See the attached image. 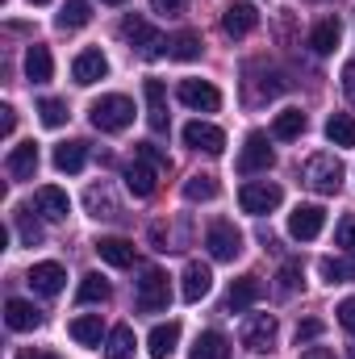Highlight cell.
<instances>
[{"label": "cell", "instance_id": "2", "mask_svg": "<svg viewBox=\"0 0 355 359\" xmlns=\"http://www.w3.org/2000/svg\"><path fill=\"white\" fill-rule=\"evenodd\" d=\"M121 38H126L130 46H138V55H142V59L172 55V42H168V38H163V34H159L151 21H142V17H134V13L121 21Z\"/></svg>", "mask_w": 355, "mask_h": 359}, {"label": "cell", "instance_id": "26", "mask_svg": "<svg viewBox=\"0 0 355 359\" xmlns=\"http://www.w3.org/2000/svg\"><path fill=\"white\" fill-rule=\"evenodd\" d=\"M339 38H343V25H339V17H326V21H318V25H314V34H309V46H314V55H330V50L339 46Z\"/></svg>", "mask_w": 355, "mask_h": 359}, {"label": "cell", "instance_id": "10", "mask_svg": "<svg viewBox=\"0 0 355 359\" xmlns=\"http://www.w3.org/2000/svg\"><path fill=\"white\" fill-rule=\"evenodd\" d=\"M176 96L188 109H196V113H217L222 109V92L213 88V84H205V80H180Z\"/></svg>", "mask_w": 355, "mask_h": 359}, {"label": "cell", "instance_id": "3", "mask_svg": "<svg viewBox=\"0 0 355 359\" xmlns=\"http://www.w3.org/2000/svg\"><path fill=\"white\" fill-rule=\"evenodd\" d=\"M343 163L335 159V155H309L305 159V168H301V180L314 188V192H322V196H335L339 188H343Z\"/></svg>", "mask_w": 355, "mask_h": 359}, {"label": "cell", "instance_id": "30", "mask_svg": "<svg viewBox=\"0 0 355 359\" xmlns=\"http://www.w3.org/2000/svg\"><path fill=\"white\" fill-rule=\"evenodd\" d=\"M326 138L335 147H355V117L351 113H330L326 117Z\"/></svg>", "mask_w": 355, "mask_h": 359}, {"label": "cell", "instance_id": "12", "mask_svg": "<svg viewBox=\"0 0 355 359\" xmlns=\"http://www.w3.org/2000/svg\"><path fill=\"white\" fill-rule=\"evenodd\" d=\"M105 76H109V59H105L96 46H88V50L76 55V63H72V80H76L80 88H88V84L105 80Z\"/></svg>", "mask_w": 355, "mask_h": 359}, {"label": "cell", "instance_id": "29", "mask_svg": "<svg viewBox=\"0 0 355 359\" xmlns=\"http://www.w3.org/2000/svg\"><path fill=\"white\" fill-rule=\"evenodd\" d=\"M272 134H276L280 142H293V138H301V134H305V113H301V109H284V113H276V121H272Z\"/></svg>", "mask_w": 355, "mask_h": 359}, {"label": "cell", "instance_id": "4", "mask_svg": "<svg viewBox=\"0 0 355 359\" xmlns=\"http://www.w3.org/2000/svg\"><path fill=\"white\" fill-rule=\"evenodd\" d=\"M205 247H209V255L217 264H234L243 255V234L234 230V222H213L205 230Z\"/></svg>", "mask_w": 355, "mask_h": 359}, {"label": "cell", "instance_id": "7", "mask_svg": "<svg viewBox=\"0 0 355 359\" xmlns=\"http://www.w3.org/2000/svg\"><path fill=\"white\" fill-rule=\"evenodd\" d=\"M168 301H172V292H168V276H163L159 268H147L142 271V280H138V309H142V313H163Z\"/></svg>", "mask_w": 355, "mask_h": 359}, {"label": "cell", "instance_id": "41", "mask_svg": "<svg viewBox=\"0 0 355 359\" xmlns=\"http://www.w3.org/2000/svg\"><path fill=\"white\" fill-rule=\"evenodd\" d=\"M322 322L318 318H305V322H297V330H293V339H297V347H305V343H314V339H322Z\"/></svg>", "mask_w": 355, "mask_h": 359}, {"label": "cell", "instance_id": "11", "mask_svg": "<svg viewBox=\"0 0 355 359\" xmlns=\"http://www.w3.org/2000/svg\"><path fill=\"white\" fill-rule=\"evenodd\" d=\"M184 142L192 151H205V155H222L226 151V134L217 126H209V121H188L184 126Z\"/></svg>", "mask_w": 355, "mask_h": 359}, {"label": "cell", "instance_id": "51", "mask_svg": "<svg viewBox=\"0 0 355 359\" xmlns=\"http://www.w3.org/2000/svg\"><path fill=\"white\" fill-rule=\"evenodd\" d=\"M29 4H46V0H29Z\"/></svg>", "mask_w": 355, "mask_h": 359}, {"label": "cell", "instance_id": "42", "mask_svg": "<svg viewBox=\"0 0 355 359\" xmlns=\"http://www.w3.org/2000/svg\"><path fill=\"white\" fill-rule=\"evenodd\" d=\"M276 280H280V297H288V292L301 284V264H297V259H288V264L280 268V276H276Z\"/></svg>", "mask_w": 355, "mask_h": 359}, {"label": "cell", "instance_id": "6", "mask_svg": "<svg viewBox=\"0 0 355 359\" xmlns=\"http://www.w3.org/2000/svg\"><path fill=\"white\" fill-rule=\"evenodd\" d=\"M276 318L272 313H251L247 322H243V334H239V343L247 347V351H255V355H264V351H276Z\"/></svg>", "mask_w": 355, "mask_h": 359}, {"label": "cell", "instance_id": "16", "mask_svg": "<svg viewBox=\"0 0 355 359\" xmlns=\"http://www.w3.org/2000/svg\"><path fill=\"white\" fill-rule=\"evenodd\" d=\"M142 96H147V121L155 134L168 130V88L163 80H142Z\"/></svg>", "mask_w": 355, "mask_h": 359}, {"label": "cell", "instance_id": "17", "mask_svg": "<svg viewBox=\"0 0 355 359\" xmlns=\"http://www.w3.org/2000/svg\"><path fill=\"white\" fill-rule=\"evenodd\" d=\"M4 326H8V330H17V334L38 330V326H42V309H38V305H29V301H21V297H13V301L4 305Z\"/></svg>", "mask_w": 355, "mask_h": 359}, {"label": "cell", "instance_id": "15", "mask_svg": "<svg viewBox=\"0 0 355 359\" xmlns=\"http://www.w3.org/2000/svg\"><path fill=\"white\" fill-rule=\"evenodd\" d=\"M260 297H264V284H260V276H239V280L230 284L226 313H247V309H251Z\"/></svg>", "mask_w": 355, "mask_h": 359}, {"label": "cell", "instance_id": "49", "mask_svg": "<svg viewBox=\"0 0 355 359\" xmlns=\"http://www.w3.org/2000/svg\"><path fill=\"white\" fill-rule=\"evenodd\" d=\"M17 359H55V355H42V351H21Z\"/></svg>", "mask_w": 355, "mask_h": 359}, {"label": "cell", "instance_id": "8", "mask_svg": "<svg viewBox=\"0 0 355 359\" xmlns=\"http://www.w3.org/2000/svg\"><path fill=\"white\" fill-rule=\"evenodd\" d=\"M322 226H326V209H322V205H297V209L288 213V234H293L297 243H314V238L322 234Z\"/></svg>", "mask_w": 355, "mask_h": 359}, {"label": "cell", "instance_id": "44", "mask_svg": "<svg viewBox=\"0 0 355 359\" xmlns=\"http://www.w3.org/2000/svg\"><path fill=\"white\" fill-rule=\"evenodd\" d=\"M134 155H142V159H147V163H155V168H163V163H168V159L155 151V142H138V151H134Z\"/></svg>", "mask_w": 355, "mask_h": 359}, {"label": "cell", "instance_id": "24", "mask_svg": "<svg viewBox=\"0 0 355 359\" xmlns=\"http://www.w3.org/2000/svg\"><path fill=\"white\" fill-rule=\"evenodd\" d=\"M51 76H55V59H51V50H46V46H38V42H34V46L25 50V80L46 84Z\"/></svg>", "mask_w": 355, "mask_h": 359}, {"label": "cell", "instance_id": "9", "mask_svg": "<svg viewBox=\"0 0 355 359\" xmlns=\"http://www.w3.org/2000/svg\"><path fill=\"white\" fill-rule=\"evenodd\" d=\"M272 163H276V155H272L267 138L260 130L247 134V142H243V151H239V172H243V176H255V172H267Z\"/></svg>", "mask_w": 355, "mask_h": 359}, {"label": "cell", "instance_id": "28", "mask_svg": "<svg viewBox=\"0 0 355 359\" xmlns=\"http://www.w3.org/2000/svg\"><path fill=\"white\" fill-rule=\"evenodd\" d=\"M84 163H88V147H84V142H63V147H55V168H59V172L76 176V172H84Z\"/></svg>", "mask_w": 355, "mask_h": 359}, {"label": "cell", "instance_id": "34", "mask_svg": "<svg viewBox=\"0 0 355 359\" xmlns=\"http://www.w3.org/2000/svg\"><path fill=\"white\" fill-rule=\"evenodd\" d=\"M134 355V330L130 326H113L109 343H105V359H130Z\"/></svg>", "mask_w": 355, "mask_h": 359}, {"label": "cell", "instance_id": "37", "mask_svg": "<svg viewBox=\"0 0 355 359\" xmlns=\"http://www.w3.org/2000/svg\"><path fill=\"white\" fill-rule=\"evenodd\" d=\"M172 59H180V63L201 59V38H196L192 29H180L176 38H172Z\"/></svg>", "mask_w": 355, "mask_h": 359}, {"label": "cell", "instance_id": "31", "mask_svg": "<svg viewBox=\"0 0 355 359\" xmlns=\"http://www.w3.org/2000/svg\"><path fill=\"white\" fill-rule=\"evenodd\" d=\"M318 271H322V280H326V284H351V280H355V259L326 255V259L318 264Z\"/></svg>", "mask_w": 355, "mask_h": 359}, {"label": "cell", "instance_id": "27", "mask_svg": "<svg viewBox=\"0 0 355 359\" xmlns=\"http://www.w3.org/2000/svg\"><path fill=\"white\" fill-rule=\"evenodd\" d=\"M96 255L109 268H130L134 264V243H126V238H100L96 243Z\"/></svg>", "mask_w": 355, "mask_h": 359}, {"label": "cell", "instance_id": "40", "mask_svg": "<svg viewBox=\"0 0 355 359\" xmlns=\"http://www.w3.org/2000/svg\"><path fill=\"white\" fill-rule=\"evenodd\" d=\"M335 243H339V247H343V251L355 259V213H347V217L335 226Z\"/></svg>", "mask_w": 355, "mask_h": 359}, {"label": "cell", "instance_id": "18", "mask_svg": "<svg viewBox=\"0 0 355 359\" xmlns=\"http://www.w3.org/2000/svg\"><path fill=\"white\" fill-rule=\"evenodd\" d=\"M209 288H213V271L205 268V264H188V268H184V280H180V297H184L188 305L205 301V297H209Z\"/></svg>", "mask_w": 355, "mask_h": 359}, {"label": "cell", "instance_id": "25", "mask_svg": "<svg viewBox=\"0 0 355 359\" xmlns=\"http://www.w3.org/2000/svg\"><path fill=\"white\" fill-rule=\"evenodd\" d=\"M176 343H180V322H163V326H155V330L147 334V351L155 359H168L176 351Z\"/></svg>", "mask_w": 355, "mask_h": 359}, {"label": "cell", "instance_id": "13", "mask_svg": "<svg viewBox=\"0 0 355 359\" xmlns=\"http://www.w3.org/2000/svg\"><path fill=\"white\" fill-rule=\"evenodd\" d=\"M25 280H29V288H34V292H42V297H59V292H63V284H67V271L59 268L55 259H46V264H34Z\"/></svg>", "mask_w": 355, "mask_h": 359}, {"label": "cell", "instance_id": "52", "mask_svg": "<svg viewBox=\"0 0 355 359\" xmlns=\"http://www.w3.org/2000/svg\"><path fill=\"white\" fill-rule=\"evenodd\" d=\"M351 359H355V347H351Z\"/></svg>", "mask_w": 355, "mask_h": 359}, {"label": "cell", "instance_id": "50", "mask_svg": "<svg viewBox=\"0 0 355 359\" xmlns=\"http://www.w3.org/2000/svg\"><path fill=\"white\" fill-rule=\"evenodd\" d=\"M100 4H126V0H100Z\"/></svg>", "mask_w": 355, "mask_h": 359}, {"label": "cell", "instance_id": "45", "mask_svg": "<svg viewBox=\"0 0 355 359\" xmlns=\"http://www.w3.org/2000/svg\"><path fill=\"white\" fill-rule=\"evenodd\" d=\"M184 4H188V0H151V8H155V13H168V17H176Z\"/></svg>", "mask_w": 355, "mask_h": 359}, {"label": "cell", "instance_id": "1", "mask_svg": "<svg viewBox=\"0 0 355 359\" xmlns=\"http://www.w3.org/2000/svg\"><path fill=\"white\" fill-rule=\"evenodd\" d=\"M88 117L100 134H121V130H130V121H134V100L121 96V92H109V96L92 100Z\"/></svg>", "mask_w": 355, "mask_h": 359}, {"label": "cell", "instance_id": "36", "mask_svg": "<svg viewBox=\"0 0 355 359\" xmlns=\"http://www.w3.org/2000/svg\"><path fill=\"white\" fill-rule=\"evenodd\" d=\"M76 301H80V305L109 301V280H105V276H96V271H88V276L80 280V292H76Z\"/></svg>", "mask_w": 355, "mask_h": 359}, {"label": "cell", "instance_id": "23", "mask_svg": "<svg viewBox=\"0 0 355 359\" xmlns=\"http://www.w3.org/2000/svg\"><path fill=\"white\" fill-rule=\"evenodd\" d=\"M188 359H230V339L217 334V330H205V334H196Z\"/></svg>", "mask_w": 355, "mask_h": 359}, {"label": "cell", "instance_id": "38", "mask_svg": "<svg viewBox=\"0 0 355 359\" xmlns=\"http://www.w3.org/2000/svg\"><path fill=\"white\" fill-rule=\"evenodd\" d=\"M13 222H17V234H21V243H25V247H38V243L46 238V234H42V226L34 222V213H29V209H17V213H13Z\"/></svg>", "mask_w": 355, "mask_h": 359}, {"label": "cell", "instance_id": "39", "mask_svg": "<svg viewBox=\"0 0 355 359\" xmlns=\"http://www.w3.org/2000/svg\"><path fill=\"white\" fill-rule=\"evenodd\" d=\"M38 117H42V126H46V130H59V126L67 121V104H63V100H55V96H46V100L38 104Z\"/></svg>", "mask_w": 355, "mask_h": 359}, {"label": "cell", "instance_id": "33", "mask_svg": "<svg viewBox=\"0 0 355 359\" xmlns=\"http://www.w3.org/2000/svg\"><path fill=\"white\" fill-rule=\"evenodd\" d=\"M67 330H72V339H76L80 347H100V330H105V326H100L96 313H84V318H76Z\"/></svg>", "mask_w": 355, "mask_h": 359}, {"label": "cell", "instance_id": "32", "mask_svg": "<svg viewBox=\"0 0 355 359\" xmlns=\"http://www.w3.org/2000/svg\"><path fill=\"white\" fill-rule=\"evenodd\" d=\"M88 21H92V4L88 0H67V4L59 8V17H55L59 29H80V25H88Z\"/></svg>", "mask_w": 355, "mask_h": 359}, {"label": "cell", "instance_id": "48", "mask_svg": "<svg viewBox=\"0 0 355 359\" xmlns=\"http://www.w3.org/2000/svg\"><path fill=\"white\" fill-rule=\"evenodd\" d=\"M301 359H335V351H326V347H309Z\"/></svg>", "mask_w": 355, "mask_h": 359}, {"label": "cell", "instance_id": "20", "mask_svg": "<svg viewBox=\"0 0 355 359\" xmlns=\"http://www.w3.org/2000/svg\"><path fill=\"white\" fill-rule=\"evenodd\" d=\"M4 172L13 180H34V172H38V147H34V142L13 147L8 159H4Z\"/></svg>", "mask_w": 355, "mask_h": 359}, {"label": "cell", "instance_id": "35", "mask_svg": "<svg viewBox=\"0 0 355 359\" xmlns=\"http://www.w3.org/2000/svg\"><path fill=\"white\" fill-rule=\"evenodd\" d=\"M217 192H222V184H217L213 176H205V172L184 180V201H213Z\"/></svg>", "mask_w": 355, "mask_h": 359}, {"label": "cell", "instance_id": "46", "mask_svg": "<svg viewBox=\"0 0 355 359\" xmlns=\"http://www.w3.org/2000/svg\"><path fill=\"white\" fill-rule=\"evenodd\" d=\"M343 92H347V100H351V109H355V63L343 67Z\"/></svg>", "mask_w": 355, "mask_h": 359}, {"label": "cell", "instance_id": "21", "mask_svg": "<svg viewBox=\"0 0 355 359\" xmlns=\"http://www.w3.org/2000/svg\"><path fill=\"white\" fill-rule=\"evenodd\" d=\"M255 25H260V13H255L251 4H230V8L222 13V29H226L230 38H247Z\"/></svg>", "mask_w": 355, "mask_h": 359}, {"label": "cell", "instance_id": "22", "mask_svg": "<svg viewBox=\"0 0 355 359\" xmlns=\"http://www.w3.org/2000/svg\"><path fill=\"white\" fill-rule=\"evenodd\" d=\"M84 205H88V213L96 217V222H113V217H121V205L113 201L109 184H92L88 192H84Z\"/></svg>", "mask_w": 355, "mask_h": 359}, {"label": "cell", "instance_id": "47", "mask_svg": "<svg viewBox=\"0 0 355 359\" xmlns=\"http://www.w3.org/2000/svg\"><path fill=\"white\" fill-rule=\"evenodd\" d=\"M0 113H4V117H0V134H4V138H8V134H13V130H17V113H13V109H8V104H4V109H0Z\"/></svg>", "mask_w": 355, "mask_h": 359}, {"label": "cell", "instance_id": "5", "mask_svg": "<svg viewBox=\"0 0 355 359\" xmlns=\"http://www.w3.org/2000/svg\"><path fill=\"white\" fill-rule=\"evenodd\" d=\"M280 201H284L280 184H267V180H251V184H243V188H239V205H243V213H251V217L272 213Z\"/></svg>", "mask_w": 355, "mask_h": 359}, {"label": "cell", "instance_id": "43", "mask_svg": "<svg viewBox=\"0 0 355 359\" xmlns=\"http://www.w3.org/2000/svg\"><path fill=\"white\" fill-rule=\"evenodd\" d=\"M335 313H339V326H343V330H351V334H355V297H347V301H343V305H339Z\"/></svg>", "mask_w": 355, "mask_h": 359}, {"label": "cell", "instance_id": "14", "mask_svg": "<svg viewBox=\"0 0 355 359\" xmlns=\"http://www.w3.org/2000/svg\"><path fill=\"white\" fill-rule=\"evenodd\" d=\"M121 180H126V188L142 201V196H151L155 192V180H159V168L155 163H147L142 155H134V163H126V172H121Z\"/></svg>", "mask_w": 355, "mask_h": 359}, {"label": "cell", "instance_id": "19", "mask_svg": "<svg viewBox=\"0 0 355 359\" xmlns=\"http://www.w3.org/2000/svg\"><path fill=\"white\" fill-rule=\"evenodd\" d=\"M34 205H38V213H42V217H51V222H63V217L72 213L67 192H63V188H55V184L38 188V192H34Z\"/></svg>", "mask_w": 355, "mask_h": 359}]
</instances>
